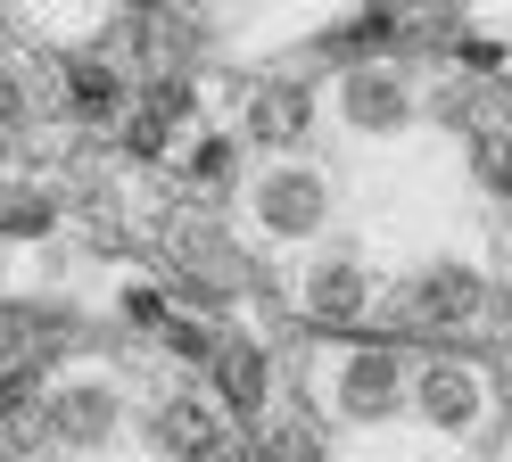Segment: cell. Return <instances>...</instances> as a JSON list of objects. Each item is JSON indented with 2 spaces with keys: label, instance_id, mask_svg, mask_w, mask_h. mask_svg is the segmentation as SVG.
Here are the masks:
<instances>
[{
  "label": "cell",
  "instance_id": "2e32d148",
  "mask_svg": "<svg viewBox=\"0 0 512 462\" xmlns=\"http://www.w3.org/2000/svg\"><path fill=\"white\" fill-rule=\"evenodd\" d=\"M389 33H397V17H389V9H364L356 25H339V50H380Z\"/></svg>",
  "mask_w": 512,
  "mask_h": 462
},
{
  "label": "cell",
  "instance_id": "ffe728a7",
  "mask_svg": "<svg viewBox=\"0 0 512 462\" xmlns=\"http://www.w3.org/2000/svg\"><path fill=\"white\" fill-rule=\"evenodd\" d=\"M504 322H512V297H504Z\"/></svg>",
  "mask_w": 512,
  "mask_h": 462
},
{
  "label": "cell",
  "instance_id": "5bb4252c",
  "mask_svg": "<svg viewBox=\"0 0 512 462\" xmlns=\"http://www.w3.org/2000/svg\"><path fill=\"white\" fill-rule=\"evenodd\" d=\"M50 190H9V231H17V240H42V231H50Z\"/></svg>",
  "mask_w": 512,
  "mask_h": 462
},
{
  "label": "cell",
  "instance_id": "9a60e30c",
  "mask_svg": "<svg viewBox=\"0 0 512 462\" xmlns=\"http://www.w3.org/2000/svg\"><path fill=\"white\" fill-rule=\"evenodd\" d=\"M471 157H479V182H488L496 198H512V141H496V132H479V141H471Z\"/></svg>",
  "mask_w": 512,
  "mask_h": 462
},
{
  "label": "cell",
  "instance_id": "d6986e66",
  "mask_svg": "<svg viewBox=\"0 0 512 462\" xmlns=\"http://www.w3.org/2000/svg\"><path fill=\"white\" fill-rule=\"evenodd\" d=\"M124 141H133V157H157V149L174 141V132L157 124V116H133V124H124Z\"/></svg>",
  "mask_w": 512,
  "mask_h": 462
},
{
  "label": "cell",
  "instance_id": "6da1fadb",
  "mask_svg": "<svg viewBox=\"0 0 512 462\" xmlns=\"http://www.w3.org/2000/svg\"><path fill=\"white\" fill-rule=\"evenodd\" d=\"M479 297H488V281H479L471 264H430V273L405 281V314L430 322V330H455V322L479 314Z\"/></svg>",
  "mask_w": 512,
  "mask_h": 462
},
{
  "label": "cell",
  "instance_id": "7c38bea8",
  "mask_svg": "<svg viewBox=\"0 0 512 462\" xmlns=\"http://www.w3.org/2000/svg\"><path fill=\"white\" fill-rule=\"evenodd\" d=\"M232 174H240V141L232 132H207L190 149V190H232Z\"/></svg>",
  "mask_w": 512,
  "mask_h": 462
},
{
  "label": "cell",
  "instance_id": "3957f363",
  "mask_svg": "<svg viewBox=\"0 0 512 462\" xmlns=\"http://www.w3.org/2000/svg\"><path fill=\"white\" fill-rule=\"evenodd\" d=\"M479 380L463 372V363H422V380H413V413H422L430 429H471L479 421Z\"/></svg>",
  "mask_w": 512,
  "mask_h": 462
},
{
  "label": "cell",
  "instance_id": "9c48e42d",
  "mask_svg": "<svg viewBox=\"0 0 512 462\" xmlns=\"http://www.w3.org/2000/svg\"><path fill=\"white\" fill-rule=\"evenodd\" d=\"M67 108L83 124H116L124 116V83H116L108 58H67Z\"/></svg>",
  "mask_w": 512,
  "mask_h": 462
},
{
  "label": "cell",
  "instance_id": "ac0fdd59",
  "mask_svg": "<svg viewBox=\"0 0 512 462\" xmlns=\"http://www.w3.org/2000/svg\"><path fill=\"white\" fill-rule=\"evenodd\" d=\"M124 322H141V330H157V339H166V297H157V289H124Z\"/></svg>",
  "mask_w": 512,
  "mask_h": 462
},
{
  "label": "cell",
  "instance_id": "277c9868",
  "mask_svg": "<svg viewBox=\"0 0 512 462\" xmlns=\"http://www.w3.org/2000/svg\"><path fill=\"white\" fill-rule=\"evenodd\" d=\"M256 215H265V231H314L323 223V182H314L306 165H281V174L256 190Z\"/></svg>",
  "mask_w": 512,
  "mask_h": 462
},
{
  "label": "cell",
  "instance_id": "4fadbf2b",
  "mask_svg": "<svg viewBox=\"0 0 512 462\" xmlns=\"http://www.w3.org/2000/svg\"><path fill=\"white\" fill-rule=\"evenodd\" d=\"M141 116H157V124L174 132V124H190V116H199V91H190L182 75H157V83L141 91Z\"/></svg>",
  "mask_w": 512,
  "mask_h": 462
},
{
  "label": "cell",
  "instance_id": "8fae6325",
  "mask_svg": "<svg viewBox=\"0 0 512 462\" xmlns=\"http://www.w3.org/2000/svg\"><path fill=\"white\" fill-rule=\"evenodd\" d=\"M306 116H314V99L298 83H265V91H256V108H248V132H256V141H298Z\"/></svg>",
  "mask_w": 512,
  "mask_h": 462
},
{
  "label": "cell",
  "instance_id": "ba28073f",
  "mask_svg": "<svg viewBox=\"0 0 512 462\" xmlns=\"http://www.w3.org/2000/svg\"><path fill=\"white\" fill-rule=\"evenodd\" d=\"M347 124H364V132H397L405 124V83L389 75V66L347 75Z\"/></svg>",
  "mask_w": 512,
  "mask_h": 462
},
{
  "label": "cell",
  "instance_id": "30bf717a",
  "mask_svg": "<svg viewBox=\"0 0 512 462\" xmlns=\"http://www.w3.org/2000/svg\"><path fill=\"white\" fill-rule=\"evenodd\" d=\"M339 405L356 413V421H380V413L397 405V355H356L339 372Z\"/></svg>",
  "mask_w": 512,
  "mask_h": 462
},
{
  "label": "cell",
  "instance_id": "e0dca14e",
  "mask_svg": "<svg viewBox=\"0 0 512 462\" xmlns=\"http://www.w3.org/2000/svg\"><path fill=\"white\" fill-rule=\"evenodd\" d=\"M265 462H323V446L306 429H265Z\"/></svg>",
  "mask_w": 512,
  "mask_h": 462
},
{
  "label": "cell",
  "instance_id": "8992f818",
  "mask_svg": "<svg viewBox=\"0 0 512 462\" xmlns=\"http://www.w3.org/2000/svg\"><path fill=\"white\" fill-rule=\"evenodd\" d=\"M207 372H215V388H223V405H232V413H265V396H273L265 347H248V339H223Z\"/></svg>",
  "mask_w": 512,
  "mask_h": 462
},
{
  "label": "cell",
  "instance_id": "7a4b0ae2",
  "mask_svg": "<svg viewBox=\"0 0 512 462\" xmlns=\"http://www.w3.org/2000/svg\"><path fill=\"white\" fill-rule=\"evenodd\" d=\"M149 438H157L166 462H223V413L207 405V396H166Z\"/></svg>",
  "mask_w": 512,
  "mask_h": 462
},
{
  "label": "cell",
  "instance_id": "5b68a950",
  "mask_svg": "<svg viewBox=\"0 0 512 462\" xmlns=\"http://www.w3.org/2000/svg\"><path fill=\"white\" fill-rule=\"evenodd\" d=\"M306 306L314 322H356L372 306V273L356 256H331V264H314V281H306Z\"/></svg>",
  "mask_w": 512,
  "mask_h": 462
},
{
  "label": "cell",
  "instance_id": "52a82bcc",
  "mask_svg": "<svg viewBox=\"0 0 512 462\" xmlns=\"http://www.w3.org/2000/svg\"><path fill=\"white\" fill-rule=\"evenodd\" d=\"M42 429H50V438H67V446H100L108 429H116V396L108 388H58Z\"/></svg>",
  "mask_w": 512,
  "mask_h": 462
}]
</instances>
